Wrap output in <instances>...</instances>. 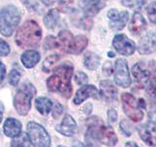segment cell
Wrapping results in <instances>:
<instances>
[{"label":"cell","mask_w":156,"mask_h":147,"mask_svg":"<svg viewBox=\"0 0 156 147\" xmlns=\"http://www.w3.org/2000/svg\"><path fill=\"white\" fill-rule=\"evenodd\" d=\"M88 130L85 135L87 144L92 145L99 141L107 146H114L117 143V136L111 126H107L104 124V122L97 117H92L87 121Z\"/></svg>","instance_id":"6da1fadb"},{"label":"cell","mask_w":156,"mask_h":147,"mask_svg":"<svg viewBox=\"0 0 156 147\" xmlns=\"http://www.w3.org/2000/svg\"><path fill=\"white\" fill-rule=\"evenodd\" d=\"M54 72V75L47 80L48 89L52 92L60 91L65 97L69 98L72 94L70 81L73 74V66L69 62H66L56 68Z\"/></svg>","instance_id":"7a4b0ae2"},{"label":"cell","mask_w":156,"mask_h":147,"mask_svg":"<svg viewBox=\"0 0 156 147\" xmlns=\"http://www.w3.org/2000/svg\"><path fill=\"white\" fill-rule=\"evenodd\" d=\"M42 36L41 28L35 21H27L19 28L15 40L20 47L37 46Z\"/></svg>","instance_id":"3957f363"},{"label":"cell","mask_w":156,"mask_h":147,"mask_svg":"<svg viewBox=\"0 0 156 147\" xmlns=\"http://www.w3.org/2000/svg\"><path fill=\"white\" fill-rule=\"evenodd\" d=\"M36 94L35 87L30 82L23 83L20 86L14 98V106L18 114L26 116L31 108V99Z\"/></svg>","instance_id":"277c9868"},{"label":"cell","mask_w":156,"mask_h":147,"mask_svg":"<svg viewBox=\"0 0 156 147\" xmlns=\"http://www.w3.org/2000/svg\"><path fill=\"white\" fill-rule=\"evenodd\" d=\"M21 22L19 10L13 6L4 7L0 11V32L5 36H11Z\"/></svg>","instance_id":"5b68a950"},{"label":"cell","mask_w":156,"mask_h":147,"mask_svg":"<svg viewBox=\"0 0 156 147\" xmlns=\"http://www.w3.org/2000/svg\"><path fill=\"white\" fill-rule=\"evenodd\" d=\"M122 104H123V109L125 114L128 116L132 121L140 122L144 118L143 107H145L144 101L140 99L136 102V98L131 94V93H123L121 95Z\"/></svg>","instance_id":"8992f818"},{"label":"cell","mask_w":156,"mask_h":147,"mask_svg":"<svg viewBox=\"0 0 156 147\" xmlns=\"http://www.w3.org/2000/svg\"><path fill=\"white\" fill-rule=\"evenodd\" d=\"M27 134L33 146L35 147H50L51 138L47 130L35 122L27 124Z\"/></svg>","instance_id":"52a82bcc"},{"label":"cell","mask_w":156,"mask_h":147,"mask_svg":"<svg viewBox=\"0 0 156 147\" xmlns=\"http://www.w3.org/2000/svg\"><path fill=\"white\" fill-rule=\"evenodd\" d=\"M114 81L117 85L121 87H129L131 85V77L128 70V64L124 59H118L115 62Z\"/></svg>","instance_id":"ba28073f"},{"label":"cell","mask_w":156,"mask_h":147,"mask_svg":"<svg viewBox=\"0 0 156 147\" xmlns=\"http://www.w3.org/2000/svg\"><path fill=\"white\" fill-rule=\"evenodd\" d=\"M112 45H113L117 52L124 56H130L136 50L135 42L132 41L125 34H117V36H115L113 41H112Z\"/></svg>","instance_id":"9c48e42d"},{"label":"cell","mask_w":156,"mask_h":147,"mask_svg":"<svg viewBox=\"0 0 156 147\" xmlns=\"http://www.w3.org/2000/svg\"><path fill=\"white\" fill-rule=\"evenodd\" d=\"M140 138L144 141L145 144L149 146H156V123L148 121L144 125L138 127Z\"/></svg>","instance_id":"30bf717a"},{"label":"cell","mask_w":156,"mask_h":147,"mask_svg":"<svg viewBox=\"0 0 156 147\" xmlns=\"http://www.w3.org/2000/svg\"><path fill=\"white\" fill-rule=\"evenodd\" d=\"M107 17L110 20V28L113 31H120L123 28L129 20V13L127 11L118 12L115 9H111L107 12Z\"/></svg>","instance_id":"8fae6325"},{"label":"cell","mask_w":156,"mask_h":147,"mask_svg":"<svg viewBox=\"0 0 156 147\" xmlns=\"http://www.w3.org/2000/svg\"><path fill=\"white\" fill-rule=\"evenodd\" d=\"M79 6L85 16L93 17L105 6V0H79Z\"/></svg>","instance_id":"7c38bea8"},{"label":"cell","mask_w":156,"mask_h":147,"mask_svg":"<svg viewBox=\"0 0 156 147\" xmlns=\"http://www.w3.org/2000/svg\"><path fill=\"white\" fill-rule=\"evenodd\" d=\"M156 49V32H148L139 42L138 50L140 54H150Z\"/></svg>","instance_id":"4fadbf2b"},{"label":"cell","mask_w":156,"mask_h":147,"mask_svg":"<svg viewBox=\"0 0 156 147\" xmlns=\"http://www.w3.org/2000/svg\"><path fill=\"white\" fill-rule=\"evenodd\" d=\"M96 98L98 99L99 98V91H98L97 88L92 85H84L81 88L77 90L76 94L73 98V102L74 104L78 105V104H81L82 102H84L87 98Z\"/></svg>","instance_id":"5bb4252c"},{"label":"cell","mask_w":156,"mask_h":147,"mask_svg":"<svg viewBox=\"0 0 156 147\" xmlns=\"http://www.w3.org/2000/svg\"><path fill=\"white\" fill-rule=\"evenodd\" d=\"M58 47H61L62 51L72 54L73 49H74L75 37H73L70 32L66 31V29L61 31L58 36Z\"/></svg>","instance_id":"9a60e30c"},{"label":"cell","mask_w":156,"mask_h":147,"mask_svg":"<svg viewBox=\"0 0 156 147\" xmlns=\"http://www.w3.org/2000/svg\"><path fill=\"white\" fill-rule=\"evenodd\" d=\"M56 130L60 132V134L66 136H72L76 134V130H77L76 122L70 115L66 114L65 118L62 119L61 125L57 126Z\"/></svg>","instance_id":"2e32d148"},{"label":"cell","mask_w":156,"mask_h":147,"mask_svg":"<svg viewBox=\"0 0 156 147\" xmlns=\"http://www.w3.org/2000/svg\"><path fill=\"white\" fill-rule=\"evenodd\" d=\"M132 73H133V76L139 85H143V87L147 85L150 76H151V73L149 70H147V69H145L144 67L143 64L141 63L136 64V65L133 67Z\"/></svg>","instance_id":"e0dca14e"},{"label":"cell","mask_w":156,"mask_h":147,"mask_svg":"<svg viewBox=\"0 0 156 147\" xmlns=\"http://www.w3.org/2000/svg\"><path fill=\"white\" fill-rule=\"evenodd\" d=\"M3 130L8 137H16L22 132V124L16 119L8 118L4 123Z\"/></svg>","instance_id":"ac0fdd59"},{"label":"cell","mask_w":156,"mask_h":147,"mask_svg":"<svg viewBox=\"0 0 156 147\" xmlns=\"http://www.w3.org/2000/svg\"><path fill=\"white\" fill-rule=\"evenodd\" d=\"M129 28H130V32L133 34H136V36L140 34L146 28V22L144 18L141 16L140 13L139 12L134 13Z\"/></svg>","instance_id":"d6986e66"},{"label":"cell","mask_w":156,"mask_h":147,"mask_svg":"<svg viewBox=\"0 0 156 147\" xmlns=\"http://www.w3.org/2000/svg\"><path fill=\"white\" fill-rule=\"evenodd\" d=\"M101 94L106 101H113L117 98V88L109 81H101L100 83Z\"/></svg>","instance_id":"ffe728a7"},{"label":"cell","mask_w":156,"mask_h":147,"mask_svg":"<svg viewBox=\"0 0 156 147\" xmlns=\"http://www.w3.org/2000/svg\"><path fill=\"white\" fill-rule=\"evenodd\" d=\"M21 60L24 67L31 69L40 61V54L35 50H28L23 53Z\"/></svg>","instance_id":"44dd1931"},{"label":"cell","mask_w":156,"mask_h":147,"mask_svg":"<svg viewBox=\"0 0 156 147\" xmlns=\"http://www.w3.org/2000/svg\"><path fill=\"white\" fill-rule=\"evenodd\" d=\"M35 107L40 114L47 115L52 110L53 103L47 97H38L35 100Z\"/></svg>","instance_id":"7402d4cb"},{"label":"cell","mask_w":156,"mask_h":147,"mask_svg":"<svg viewBox=\"0 0 156 147\" xmlns=\"http://www.w3.org/2000/svg\"><path fill=\"white\" fill-rule=\"evenodd\" d=\"M100 63H101V58L96 53L88 52L84 56V65L87 69H89L91 71L96 70L100 66Z\"/></svg>","instance_id":"603a6c76"},{"label":"cell","mask_w":156,"mask_h":147,"mask_svg":"<svg viewBox=\"0 0 156 147\" xmlns=\"http://www.w3.org/2000/svg\"><path fill=\"white\" fill-rule=\"evenodd\" d=\"M58 19H60V15H58V10L51 9L50 11L46 14V16L44 17V24H45L47 28L53 29L58 24Z\"/></svg>","instance_id":"cb8c5ba5"},{"label":"cell","mask_w":156,"mask_h":147,"mask_svg":"<svg viewBox=\"0 0 156 147\" xmlns=\"http://www.w3.org/2000/svg\"><path fill=\"white\" fill-rule=\"evenodd\" d=\"M30 144V138H29L28 134H26V132H21L16 137H13L11 141L12 147H29Z\"/></svg>","instance_id":"d4e9b609"},{"label":"cell","mask_w":156,"mask_h":147,"mask_svg":"<svg viewBox=\"0 0 156 147\" xmlns=\"http://www.w3.org/2000/svg\"><path fill=\"white\" fill-rule=\"evenodd\" d=\"M88 45V39L84 36H78L75 37V43H74V49H73L72 54L77 55V54H80L86 46Z\"/></svg>","instance_id":"484cf974"},{"label":"cell","mask_w":156,"mask_h":147,"mask_svg":"<svg viewBox=\"0 0 156 147\" xmlns=\"http://www.w3.org/2000/svg\"><path fill=\"white\" fill-rule=\"evenodd\" d=\"M58 59H60V56L57 55V54H53V55L48 56L43 62L42 70L44 72H46V73L51 72L53 70V68L55 67V65L58 63Z\"/></svg>","instance_id":"4316f807"},{"label":"cell","mask_w":156,"mask_h":147,"mask_svg":"<svg viewBox=\"0 0 156 147\" xmlns=\"http://www.w3.org/2000/svg\"><path fill=\"white\" fill-rule=\"evenodd\" d=\"M146 91H147V94L150 97H156V70L153 73H151L148 83L146 85Z\"/></svg>","instance_id":"83f0119b"},{"label":"cell","mask_w":156,"mask_h":147,"mask_svg":"<svg viewBox=\"0 0 156 147\" xmlns=\"http://www.w3.org/2000/svg\"><path fill=\"white\" fill-rule=\"evenodd\" d=\"M147 15L152 24H156V2H152L147 7Z\"/></svg>","instance_id":"f1b7e54d"},{"label":"cell","mask_w":156,"mask_h":147,"mask_svg":"<svg viewBox=\"0 0 156 147\" xmlns=\"http://www.w3.org/2000/svg\"><path fill=\"white\" fill-rule=\"evenodd\" d=\"M20 78H21V74H20V72L18 70H12L10 72L9 82L11 83L12 85L16 86L20 81Z\"/></svg>","instance_id":"f546056e"},{"label":"cell","mask_w":156,"mask_h":147,"mask_svg":"<svg viewBox=\"0 0 156 147\" xmlns=\"http://www.w3.org/2000/svg\"><path fill=\"white\" fill-rule=\"evenodd\" d=\"M58 46V42L54 36H47L44 41V47L45 49H52Z\"/></svg>","instance_id":"4dcf8cb0"},{"label":"cell","mask_w":156,"mask_h":147,"mask_svg":"<svg viewBox=\"0 0 156 147\" xmlns=\"http://www.w3.org/2000/svg\"><path fill=\"white\" fill-rule=\"evenodd\" d=\"M10 53V46L9 44L0 38V56H7Z\"/></svg>","instance_id":"1f68e13d"},{"label":"cell","mask_w":156,"mask_h":147,"mask_svg":"<svg viewBox=\"0 0 156 147\" xmlns=\"http://www.w3.org/2000/svg\"><path fill=\"white\" fill-rule=\"evenodd\" d=\"M75 81L76 83H78V85H85V83L88 81V77L87 75H85L84 73H82V72H78L75 77Z\"/></svg>","instance_id":"d6a6232c"},{"label":"cell","mask_w":156,"mask_h":147,"mask_svg":"<svg viewBox=\"0 0 156 147\" xmlns=\"http://www.w3.org/2000/svg\"><path fill=\"white\" fill-rule=\"evenodd\" d=\"M120 129L121 130L124 132V134L130 136L132 134H131V130H130V125L127 123V121H122L120 123Z\"/></svg>","instance_id":"836d02e7"},{"label":"cell","mask_w":156,"mask_h":147,"mask_svg":"<svg viewBox=\"0 0 156 147\" xmlns=\"http://www.w3.org/2000/svg\"><path fill=\"white\" fill-rule=\"evenodd\" d=\"M62 111H63L62 106L60 104V103H57V104L55 105V107H54V109H53V117L57 119V118H58L62 114Z\"/></svg>","instance_id":"e575fe53"},{"label":"cell","mask_w":156,"mask_h":147,"mask_svg":"<svg viewBox=\"0 0 156 147\" xmlns=\"http://www.w3.org/2000/svg\"><path fill=\"white\" fill-rule=\"evenodd\" d=\"M107 116H108V122L109 124H113L117 120V113L114 109H109L107 112Z\"/></svg>","instance_id":"d590c367"},{"label":"cell","mask_w":156,"mask_h":147,"mask_svg":"<svg viewBox=\"0 0 156 147\" xmlns=\"http://www.w3.org/2000/svg\"><path fill=\"white\" fill-rule=\"evenodd\" d=\"M102 72L104 74H105L106 76H110L112 73H113V70H112V65L110 62H105V64L102 67Z\"/></svg>","instance_id":"8d00e7d4"},{"label":"cell","mask_w":156,"mask_h":147,"mask_svg":"<svg viewBox=\"0 0 156 147\" xmlns=\"http://www.w3.org/2000/svg\"><path fill=\"white\" fill-rule=\"evenodd\" d=\"M42 1L45 3L46 5H52L54 3H62V4H66L67 2H71V0H42Z\"/></svg>","instance_id":"74e56055"},{"label":"cell","mask_w":156,"mask_h":147,"mask_svg":"<svg viewBox=\"0 0 156 147\" xmlns=\"http://www.w3.org/2000/svg\"><path fill=\"white\" fill-rule=\"evenodd\" d=\"M5 75H6V68H5L2 62H0V82H2V81L4 80Z\"/></svg>","instance_id":"f35d334b"},{"label":"cell","mask_w":156,"mask_h":147,"mask_svg":"<svg viewBox=\"0 0 156 147\" xmlns=\"http://www.w3.org/2000/svg\"><path fill=\"white\" fill-rule=\"evenodd\" d=\"M122 4L127 7H134L136 5V0H122Z\"/></svg>","instance_id":"ab89813d"},{"label":"cell","mask_w":156,"mask_h":147,"mask_svg":"<svg viewBox=\"0 0 156 147\" xmlns=\"http://www.w3.org/2000/svg\"><path fill=\"white\" fill-rule=\"evenodd\" d=\"M146 3V0H136V6L138 8H141L144 6V4Z\"/></svg>","instance_id":"60d3db41"},{"label":"cell","mask_w":156,"mask_h":147,"mask_svg":"<svg viewBox=\"0 0 156 147\" xmlns=\"http://www.w3.org/2000/svg\"><path fill=\"white\" fill-rule=\"evenodd\" d=\"M125 147H139V146L136 145V143H135V142L129 141V142H127V143L125 144Z\"/></svg>","instance_id":"b9f144b4"},{"label":"cell","mask_w":156,"mask_h":147,"mask_svg":"<svg viewBox=\"0 0 156 147\" xmlns=\"http://www.w3.org/2000/svg\"><path fill=\"white\" fill-rule=\"evenodd\" d=\"M3 105H2V103H0V123H1L2 121V118H3Z\"/></svg>","instance_id":"7bdbcfd3"},{"label":"cell","mask_w":156,"mask_h":147,"mask_svg":"<svg viewBox=\"0 0 156 147\" xmlns=\"http://www.w3.org/2000/svg\"><path fill=\"white\" fill-rule=\"evenodd\" d=\"M115 55H114V53L113 52H108V57H111V58H113Z\"/></svg>","instance_id":"ee69618b"},{"label":"cell","mask_w":156,"mask_h":147,"mask_svg":"<svg viewBox=\"0 0 156 147\" xmlns=\"http://www.w3.org/2000/svg\"><path fill=\"white\" fill-rule=\"evenodd\" d=\"M58 147H66V146H62V145H60V146H58Z\"/></svg>","instance_id":"f6af8a7d"}]
</instances>
